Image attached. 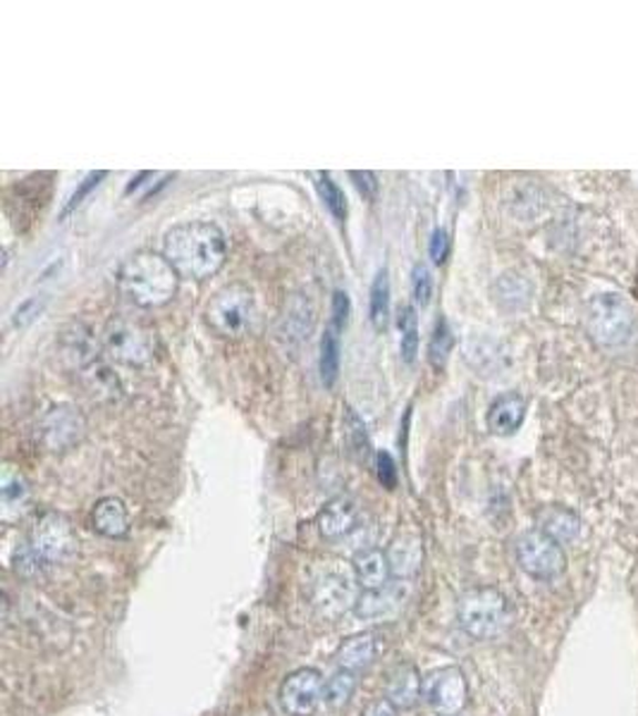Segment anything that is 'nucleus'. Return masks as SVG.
<instances>
[{
  "instance_id": "1",
  "label": "nucleus",
  "mask_w": 638,
  "mask_h": 716,
  "mask_svg": "<svg viewBox=\"0 0 638 716\" xmlns=\"http://www.w3.org/2000/svg\"><path fill=\"white\" fill-rule=\"evenodd\" d=\"M163 256L179 278L206 280L225 266L227 239L213 222H182L165 235Z\"/></svg>"
},
{
  "instance_id": "2",
  "label": "nucleus",
  "mask_w": 638,
  "mask_h": 716,
  "mask_svg": "<svg viewBox=\"0 0 638 716\" xmlns=\"http://www.w3.org/2000/svg\"><path fill=\"white\" fill-rule=\"evenodd\" d=\"M179 276L165 256L140 251L130 256L117 270V287L132 303L142 309H158L177 292Z\"/></svg>"
},
{
  "instance_id": "3",
  "label": "nucleus",
  "mask_w": 638,
  "mask_h": 716,
  "mask_svg": "<svg viewBox=\"0 0 638 716\" xmlns=\"http://www.w3.org/2000/svg\"><path fill=\"white\" fill-rule=\"evenodd\" d=\"M636 325H638L636 309L621 292L605 289V292H596L588 299L586 328L590 340H594L600 349L617 352V349L629 346L636 338Z\"/></svg>"
},
{
  "instance_id": "4",
  "label": "nucleus",
  "mask_w": 638,
  "mask_h": 716,
  "mask_svg": "<svg viewBox=\"0 0 638 716\" xmlns=\"http://www.w3.org/2000/svg\"><path fill=\"white\" fill-rule=\"evenodd\" d=\"M457 621L474 640H495L512 623L510 600L497 588H471L457 600Z\"/></svg>"
},
{
  "instance_id": "5",
  "label": "nucleus",
  "mask_w": 638,
  "mask_h": 716,
  "mask_svg": "<svg viewBox=\"0 0 638 716\" xmlns=\"http://www.w3.org/2000/svg\"><path fill=\"white\" fill-rule=\"evenodd\" d=\"M256 315L254 292L247 284H225L218 289L206 307V320L210 330H216L220 338H241L251 330Z\"/></svg>"
},
{
  "instance_id": "6",
  "label": "nucleus",
  "mask_w": 638,
  "mask_h": 716,
  "mask_svg": "<svg viewBox=\"0 0 638 716\" xmlns=\"http://www.w3.org/2000/svg\"><path fill=\"white\" fill-rule=\"evenodd\" d=\"M514 554L519 569L534 581H555L567 571V554L562 544L538 528H531L516 538Z\"/></svg>"
},
{
  "instance_id": "7",
  "label": "nucleus",
  "mask_w": 638,
  "mask_h": 716,
  "mask_svg": "<svg viewBox=\"0 0 638 716\" xmlns=\"http://www.w3.org/2000/svg\"><path fill=\"white\" fill-rule=\"evenodd\" d=\"M27 547L34 552V557L43 567H49V563L68 559L74 552V547H78V538H74L72 523L63 513L45 511L32 526Z\"/></svg>"
},
{
  "instance_id": "8",
  "label": "nucleus",
  "mask_w": 638,
  "mask_h": 716,
  "mask_svg": "<svg viewBox=\"0 0 638 716\" xmlns=\"http://www.w3.org/2000/svg\"><path fill=\"white\" fill-rule=\"evenodd\" d=\"M105 352L111 354L117 363L125 365H144L154 356V340H151V332L144 330L140 323H132V320L117 318L111 320L109 328L103 334Z\"/></svg>"
},
{
  "instance_id": "9",
  "label": "nucleus",
  "mask_w": 638,
  "mask_h": 716,
  "mask_svg": "<svg viewBox=\"0 0 638 716\" xmlns=\"http://www.w3.org/2000/svg\"><path fill=\"white\" fill-rule=\"evenodd\" d=\"M423 699L435 714L454 716L469 703V683L457 666L435 668L423 678Z\"/></svg>"
},
{
  "instance_id": "10",
  "label": "nucleus",
  "mask_w": 638,
  "mask_h": 716,
  "mask_svg": "<svg viewBox=\"0 0 638 716\" xmlns=\"http://www.w3.org/2000/svg\"><path fill=\"white\" fill-rule=\"evenodd\" d=\"M326 697V681L318 668L303 666L280 685V705L290 716H313Z\"/></svg>"
},
{
  "instance_id": "11",
  "label": "nucleus",
  "mask_w": 638,
  "mask_h": 716,
  "mask_svg": "<svg viewBox=\"0 0 638 716\" xmlns=\"http://www.w3.org/2000/svg\"><path fill=\"white\" fill-rule=\"evenodd\" d=\"M41 442L51 452H68L72 445L82 439L86 423L84 416L74 406L60 404L53 406L41 421Z\"/></svg>"
},
{
  "instance_id": "12",
  "label": "nucleus",
  "mask_w": 638,
  "mask_h": 716,
  "mask_svg": "<svg viewBox=\"0 0 638 716\" xmlns=\"http://www.w3.org/2000/svg\"><path fill=\"white\" fill-rule=\"evenodd\" d=\"M357 600L352 581L342 573H326L313 585V606L326 619H336L347 609H354Z\"/></svg>"
},
{
  "instance_id": "13",
  "label": "nucleus",
  "mask_w": 638,
  "mask_h": 716,
  "mask_svg": "<svg viewBox=\"0 0 638 716\" xmlns=\"http://www.w3.org/2000/svg\"><path fill=\"white\" fill-rule=\"evenodd\" d=\"M526 399L519 392H505L493 399L485 414V425L497 437H510L524 425Z\"/></svg>"
},
{
  "instance_id": "14",
  "label": "nucleus",
  "mask_w": 638,
  "mask_h": 716,
  "mask_svg": "<svg viewBox=\"0 0 638 716\" xmlns=\"http://www.w3.org/2000/svg\"><path fill=\"white\" fill-rule=\"evenodd\" d=\"M385 697L398 709H412L423 697V678L419 668L409 662L394 664L385 681Z\"/></svg>"
},
{
  "instance_id": "15",
  "label": "nucleus",
  "mask_w": 638,
  "mask_h": 716,
  "mask_svg": "<svg viewBox=\"0 0 638 716\" xmlns=\"http://www.w3.org/2000/svg\"><path fill=\"white\" fill-rule=\"evenodd\" d=\"M536 528L557 540L559 544H572L582 536V518L569 507L550 505L536 511Z\"/></svg>"
},
{
  "instance_id": "16",
  "label": "nucleus",
  "mask_w": 638,
  "mask_h": 716,
  "mask_svg": "<svg viewBox=\"0 0 638 716\" xmlns=\"http://www.w3.org/2000/svg\"><path fill=\"white\" fill-rule=\"evenodd\" d=\"M354 581L361 590H381L390 585L392 578V567H390V557L383 550H363L354 557Z\"/></svg>"
},
{
  "instance_id": "17",
  "label": "nucleus",
  "mask_w": 638,
  "mask_h": 716,
  "mask_svg": "<svg viewBox=\"0 0 638 716\" xmlns=\"http://www.w3.org/2000/svg\"><path fill=\"white\" fill-rule=\"evenodd\" d=\"M493 299L505 313H522L534 299V284L519 272H503L493 284Z\"/></svg>"
},
{
  "instance_id": "18",
  "label": "nucleus",
  "mask_w": 638,
  "mask_h": 716,
  "mask_svg": "<svg viewBox=\"0 0 638 716\" xmlns=\"http://www.w3.org/2000/svg\"><path fill=\"white\" fill-rule=\"evenodd\" d=\"M359 521V511L352 501L340 497L332 499L330 505L318 516V528H321V536L328 540L344 538L347 532H352Z\"/></svg>"
},
{
  "instance_id": "19",
  "label": "nucleus",
  "mask_w": 638,
  "mask_h": 716,
  "mask_svg": "<svg viewBox=\"0 0 638 716\" xmlns=\"http://www.w3.org/2000/svg\"><path fill=\"white\" fill-rule=\"evenodd\" d=\"M91 523L103 538H125L130 532V513L115 497H103L91 513Z\"/></svg>"
},
{
  "instance_id": "20",
  "label": "nucleus",
  "mask_w": 638,
  "mask_h": 716,
  "mask_svg": "<svg viewBox=\"0 0 638 716\" xmlns=\"http://www.w3.org/2000/svg\"><path fill=\"white\" fill-rule=\"evenodd\" d=\"M375 635L373 633H357L352 637H347L344 643L336 652V664L340 668H347V672H363V668L371 666L375 660Z\"/></svg>"
},
{
  "instance_id": "21",
  "label": "nucleus",
  "mask_w": 638,
  "mask_h": 716,
  "mask_svg": "<svg viewBox=\"0 0 638 716\" xmlns=\"http://www.w3.org/2000/svg\"><path fill=\"white\" fill-rule=\"evenodd\" d=\"M388 557H390V567H392L394 578L414 575L421 569V559H423L421 542L416 538L394 540L388 550Z\"/></svg>"
},
{
  "instance_id": "22",
  "label": "nucleus",
  "mask_w": 638,
  "mask_h": 716,
  "mask_svg": "<svg viewBox=\"0 0 638 716\" xmlns=\"http://www.w3.org/2000/svg\"><path fill=\"white\" fill-rule=\"evenodd\" d=\"M394 604H398V590L390 585L381 590H363L354 604V614L359 619H378L388 614Z\"/></svg>"
},
{
  "instance_id": "23",
  "label": "nucleus",
  "mask_w": 638,
  "mask_h": 716,
  "mask_svg": "<svg viewBox=\"0 0 638 716\" xmlns=\"http://www.w3.org/2000/svg\"><path fill=\"white\" fill-rule=\"evenodd\" d=\"M466 356H469V363L474 365L476 371H481V375H491L495 371H503L505 369V354H503V349H500L491 340H476V342H471Z\"/></svg>"
},
{
  "instance_id": "24",
  "label": "nucleus",
  "mask_w": 638,
  "mask_h": 716,
  "mask_svg": "<svg viewBox=\"0 0 638 716\" xmlns=\"http://www.w3.org/2000/svg\"><path fill=\"white\" fill-rule=\"evenodd\" d=\"M318 369H321V380L326 387L336 385V380L340 375V334L336 328H328L323 334Z\"/></svg>"
},
{
  "instance_id": "25",
  "label": "nucleus",
  "mask_w": 638,
  "mask_h": 716,
  "mask_svg": "<svg viewBox=\"0 0 638 716\" xmlns=\"http://www.w3.org/2000/svg\"><path fill=\"white\" fill-rule=\"evenodd\" d=\"M371 323L375 330H385L388 328V318H390V280H388V270H381L375 276L371 284V307H369Z\"/></svg>"
},
{
  "instance_id": "26",
  "label": "nucleus",
  "mask_w": 638,
  "mask_h": 716,
  "mask_svg": "<svg viewBox=\"0 0 638 716\" xmlns=\"http://www.w3.org/2000/svg\"><path fill=\"white\" fill-rule=\"evenodd\" d=\"M357 676L359 674L347 672V668H338V672L326 681V697H323L326 705L336 707V709L344 707L357 691V683H359Z\"/></svg>"
},
{
  "instance_id": "27",
  "label": "nucleus",
  "mask_w": 638,
  "mask_h": 716,
  "mask_svg": "<svg viewBox=\"0 0 638 716\" xmlns=\"http://www.w3.org/2000/svg\"><path fill=\"white\" fill-rule=\"evenodd\" d=\"M400 330H402V342L400 352L404 363H414L419 354V320L414 307H404L400 315Z\"/></svg>"
},
{
  "instance_id": "28",
  "label": "nucleus",
  "mask_w": 638,
  "mask_h": 716,
  "mask_svg": "<svg viewBox=\"0 0 638 716\" xmlns=\"http://www.w3.org/2000/svg\"><path fill=\"white\" fill-rule=\"evenodd\" d=\"M318 191H321V199L326 204V208L332 212V218L344 220L347 218V199L342 189L332 181V177L328 173L318 175Z\"/></svg>"
},
{
  "instance_id": "29",
  "label": "nucleus",
  "mask_w": 638,
  "mask_h": 716,
  "mask_svg": "<svg viewBox=\"0 0 638 716\" xmlns=\"http://www.w3.org/2000/svg\"><path fill=\"white\" fill-rule=\"evenodd\" d=\"M344 433H347V442L349 447L357 456H363L367 459L369 454V437H367V428H363V421L354 414L352 408H347V418H344Z\"/></svg>"
},
{
  "instance_id": "30",
  "label": "nucleus",
  "mask_w": 638,
  "mask_h": 716,
  "mask_svg": "<svg viewBox=\"0 0 638 716\" xmlns=\"http://www.w3.org/2000/svg\"><path fill=\"white\" fill-rule=\"evenodd\" d=\"M450 349H452V332L447 328V320H438L433 340H431V346H429L431 363L433 365H443L447 361Z\"/></svg>"
},
{
  "instance_id": "31",
  "label": "nucleus",
  "mask_w": 638,
  "mask_h": 716,
  "mask_svg": "<svg viewBox=\"0 0 638 716\" xmlns=\"http://www.w3.org/2000/svg\"><path fill=\"white\" fill-rule=\"evenodd\" d=\"M27 495H29L27 480L22 478V474H18V470H12L8 466L6 474H3V501L8 507L22 505V501L27 499Z\"/></svg>"
},
{
  "instance_id": "32",
  "label": "nucleus",
  "mask_w": 638,
  "mask_h": 716,
  "mask_svg": "<svg viewBox=\"0 0 638 716\" xmlns=\"http://www.w3.org/2000/svg\"><path fill=\"white\" fill-rule=\"evenodd\" d=\"M412 297L419 303V307H429L431 297H433V278L431 270L425 266H414L412 270Z\"/></svg>"
},
{
  "instance_id": "33",
  "label": "nucleus",
  "mask_w": 638,
  "mask_h": 716,
  "mask_svg": "<svg viewBox=\"0 0 638 716\" xmlns=\"http://www.w3.org/2000/svg\"><path fill=\"white\" fill-rule=\"evenodd\" d=\"M43 311V299L39 297H32V299H27L22 301L18 311L12 313V328H27L29 323H32V320Z\"/></svg>"
},
{
  "instance_id": "34",
  "label": "nucleus",
  "mask_w": 638,
  "mask_h": 716,
  "mask_svg": "<svg viewBox=\"0 0 638 716\" xmlns=\"http://www.w3.org/2000/svg\"><path fill=\"white\" fill-rule=\"evenodd\" d=\"M375 468H378V480H381L388 490H392V487L398 485V468H394V461L388 452H378Z\"/></svg>"
},
{
  "instance_id": "35",
  "label": "nucleus",
  "mask_w": 638,
  "mask_h": 716,
  "mask_svg": "<svg viewBox=\"0 0 638 716\" xmlns=\"http://www.w3.org/2000/svg\"><path fill=\"white\" fill-rule=\"evenodd\" d=\"M349 297L338 289L336 294H332V328L338 332H342L347 328V320H349Z\"/></svg>"
},
{
  "instance_id": "36",
  "label": "nucleus",
  "mask_w": 638,
  "mask_h": 716,
  "mask_svg": "<svg viewBox=\"0 0 638 716\" xmlns=\"http://www.w3.org/2000/svg\"><path fill=\"white\" fill-rule=\"evenodd\" d=\"M105 175H109V173H105V170H99V173H91L84 181H82V185L78 187V191H74L72 194V199H70V204L65 206V216H68V212L70 210H74V208H78L84 199H86V196L91 194V189H94V187H99V181L105 177Z\"/></svg>"
},
{
  "instance_id": "37",
  "label": "nucleus",
  "mask_w": 638,
  "mask_h": 716,
  "mask_svg": "<svg viewBox=\"0 0 638 716\" xmlns=\"http://www.w3.org/2000/svg\"><path fill=\"white\" fill-rule=\"evenodd\" d=\"M429 253L433 263H445V258L450 253V235L445 230H435L429 243Z\"/></svg>"
},
{
  "instance_id": "38",
  "label": "nucleus",
  "mask_w": 638,
  "mask_h": 716,
  "mask_svg": "<svg viewBox=\"0 0 638 716\" xmlns=\"http://www.w3.org/2000/svg\"><path fill=\"white\" fill-rule=\"evenodd\" d=\"M349 177L354 179V185L357 189L363 194V196H369V199H373L375 191H378V181H375V175L373 173H349Z\"/></svg>"
},
{
  "instance_id": "39",
  "label": "nucleus",
  "mask_w": 638,
  "mask_h": 716,
  "mask_svg": "<svg viewBox=\"0 0 638 716\" xmlns=\"http://www.w3.org/2000/svg\"><path fill=\"white\" fill-rule=\"evenodd\" d=\"M361 716H400V709L394 707L388 697H381L369 703L367 709L361 712Z\"/></svg>"
}]
</instances>
